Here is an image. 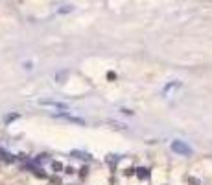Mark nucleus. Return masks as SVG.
Returning a JSON list of instances; mask_svg holds the SVG:
<instances>
[{
    "instance_id": "obj_1",
    "label": "nucleus",
    "mask_w": 212,
    "mask_h": 185,
    "mask_svg": "<svg viewBox=\"0 0 212 185\" xmlns=\"http://www.w3.org/2000/svg\"><path fill=\"white\" fill-rule=\"evenodd\" d=\"M170 148L173 150L177 156H190L192 154V146H188L184 141H181V139H175V141H171Z\"/></svg>"
},
{
    "instance_id": "obj_2",
    "label": "nucleus",
    "mask_w": 212,
    "mask_h": 185,
    "mask_svg": "<svg viewBox=\"0 0 212 185\" xmlns=\"http://www.w3.org/2000/svg\"><path fill=\"white\" fill-rule=\"evenodd\" d=\"M39 106L43 107H50V109H61V111H67L70 107L67 102H59V100H37Z\"/></svg>"
},
{
    "instance_id": "obj_3",
    "label": "nucleus",
    "mask_w": 212,
    "mask_h": 185,
    "mask_svg": "<svg viewBox=\"0 0 212 185\" xmlns=\"http://www.w3.org/2000/svg\"><path fill=\"white\" fill-rule=\"evenodd\" d=\"M55 118H63V121H67V122H74V124H85L83 118H79V117H74V115H68V113H59V115H54Z\"/></svg>"
},
{
    "instance_id": "obj_4",
    "label": "nucleus",
    "mask_w": 212,
    "mask_h": 185,
    "mask_svg": "<svg viewBox=\"0 0 212 185\" xmlns=\"http://www.w3.org/2000/svg\"><path fill=\"white\" fill-rule=\"evenodd\" d=\"M61 13H67V11H72V6H63L61 9H59Z\"/></svg>"
}]
</instances>
